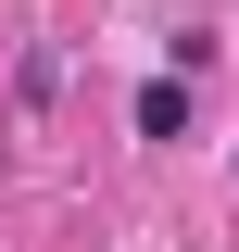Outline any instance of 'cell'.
Masks as SVG:
<instances>
[{
  "instance_id": "obj_1",
  "label": "cell",
  "mask_w": 239,
  "mask_h": 252,
  "mask_svg": "<svg viewBox=\"0 0 239 252\" xmlns=\"http://www.w3.org/2000/svg\"><path fill=\"white\" fill-rule=\"evenodd\" d=\"M139 139H189V89H177V76L139 89Z\"/></svg>"
}]
</instances>
